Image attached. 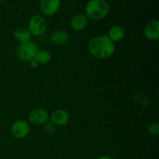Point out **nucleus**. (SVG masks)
<instances>
[{
	"label": "nucleus",
	"instance_id": "nucleus-1",
	"mask_svg": "<svg viewBox=\"0 0 159 159\" xmlns=\"http://www.w3.org/2000/svg\"><path fill=\"white\" fill-rule=\"evenodd\" d=\"M88 49L93 57L103 60L113 55L115 52V44L107 35H99L89 41Z\"/></svg>",
	"mask_w": 159,
	"mask_h": 159
},
{
	"label": "nucleus",
	"instance_id": "nucleus-9",
	"mask_svg": "<svg viewBox=\"0 0 159 159\" xmlns=\"http://www.w3.org/2000/svg\"><path fill=\"white\" fill-rule=\"evenodd\" d=\"M144 37L150 40H158L159 39V22L153 20L145 26L144 30Z\"/></svg>",
	"mask_w": 159,
	"mask_h": 159
},
{
	"label": "nucleus",
	"instance_id": "nucleus-17",
	"mask_svg": "<svg viewBox=\"0 0 159 159\" xmlns=\"http://www.w3.org/2000/svg\"><path fill=\"white\" fill-rule=\"evenodd\" d=\"M29 63H30V67L32 68H37L39 67V65H39L38 62H37L34 58L31 59V60L29 61Z\"/></svg>",
	"mask_w": 159,
	"mask_h": 159
},
{
	"label": "nucleus",
	"instance_id": "nucleus-7",
	"mask_svg": "<svg viewBox=\"0 0 159 159\" xmlns=\"http://www.w3.org/2000/svg\"><path fill=\"white\" fill-rule=\"evenodd\" d=\"M61 0H40V9L43 15L52 16L59 10Z\"/></svg>",
	"mask_w": 159,
	"mask_h": 159
},
{
	"label": "nucleus",
	"instance_id": "nucleus-4",
	"mask_svg": "<svg viewBox=\"0 0 159 159\" xmlns=\"http://www.w3.org/2000/svg\"><path fill=\"white\" fill-rule=\"evenodd\" d=\"M28 30L32 36H40L47 30V21L41 15L33 16L28 23Z\"/></svg>",
	"mask_w": 159,
	"mask_h": 159
},
{
	"label": "nucleus",
	"instance_id": "nucleus-16",
	"mask_svg": "<svg viewBox=\"0 0 159 159\" xmlns=\"http://www.w3.org/2000/svg\"><path fill=\"white\" fill-rule=\"evenodd\" d=\"M148 132L151 135H158L159 133V124L158 123H153V124H151L148 127Z\"/></svg>",
	"mask_w": 159,
	"mask_h": 159
},
{
	"label": "nucleus",
	"instance_id": "nucleus-14",
	"mask_svg": "<svg viewBox=\"0 0 159 159\" xmlns=\"http://www.w3.org/2000/svg\"><path fill=\"white\" fill-rule=\"evenodd\" d=\"M51 58L52 56L51 52L47 50H38L34 57V59L38 62L39 65H46L51 61Z\"/></svg>",
	"mask_w": 159,
	"mask_h": 159
},
{
	"label": "nucleus",
	"instance_id": "nucleus-6",
	"mask_svg": "<svg viewBox=\"0 0 159 159\" xmlns=\"http://www.w3.org/2000/svg\"><path fill=\"white\" fill-rule=\"evenodd\" d=\"M30 129V125L26 121L19 120L12 124L11 131L12 135L16 138H23L29 134Z\"/></svg>",
	"mask_w": 159,
	"mask_h": 159
},
{
	"label": "nucleus",
	"instance_id": "nucleus-15",
	"mask_svg": "<svg viewBox=\"0 0 159 159\" xmlns=\"http://www.w3.org/2000/svg\"><path fill=\"white\" fill-rule=\"evenodd\" d=\"M43 130L45 133L48 135H52L55 133V126L52 123L47 122L46 124H43Z\"/></svg>",
	"mask_w": 159,
	"mask_h": 159
},
{
	"label": "nucleus",
	"instance_id": "nucleus-18",
	"mask_svg": "<svg viewBox=\"0 0 159 159\" xmlns=\"http://www.w3.org/2000/svg\"><path fill=\"white\" fill-rule=\"evenodd\" d=\"M97 159H113V158L110 156H107V155H104V156L99 157V158H98Z\"/></svg>",
	"mask_w": 159,
	"mask_h": 159
},
{
	"label": "nucleus",
	"instance_id": "nucleus-11",
	"mask_svg": "<svg viewBox=\"0 0 159 159\" xmlns=\"http://www.w3.org/2000/svg\"><path fill=\"white\" fill-rule=\"evenodd\" d=\"M125 36V30L119 25L112 26L108 32L107 37L113 42H119L124 39Z\"/></svg>",
	"mask_w": 159,
	"mask_h": 159
},
{
	"label": "nucleus",
	"instance_id": "nucleus-12",
	"mask_svg": "<svg viewBox=\"0 0 159 159\" xmlns=\"http://www.w3.org/2000/svg\"><path fill=\"white\" fill-rule=\"evenodd\" d=\"M13 37L16 40L20 41V43H24L31 40L32 34L29 31L27 28L18 27L15 29L13 32Z\"/></svg>",
	"mask_w": 159,
	"mask_h": 159
},
{
	"label": "nucleus",
	"instance_id": "nucleus-13",
	"mask_svg": "<svg viewBox=\"0 0 159 159\" xmlns=\"http://www.w3.org/2000/svg\"><path fill=\"white\" fill-rule=\"evenodd\" d=\"M69 39V35L64 30H57L51 34V40L57 45H62L66 43Z\"/></svg>",
	"mask_w": 159,
	"mask_h": 159
},
{
	"label": "nucleus",
	"instance_id": "nucleus-19",
	"mask_svg": "<svg viewBox=\"0 0 159 159\" xmlns=\"http://www.w3.org/2000/svg\"><path fill=\"white\" fill-rule=\"evenodd\" d=\"M2 0H0V2H2Z\"/></svg>",
	"mask_w": 159,
	"mask_h": 159
},
{
	"label": "nucleus",
	"instance_id": "nucleus-2",
	"mask_svg": "<svg viewBox=\"0 0 159 159\" xmlns=\"http://www.w3.org/2000/svg\"><path fill=\"white\" fill-rule=\"evenodd\" d=\"M85 16L92 20H101L110 12V6L105 0H90L85 6Z\"/></svg>",
	"mask_w": 159,
	"mask_h": 159
},
{
	"label": "nucleus",
	"instance_id": "nucleus-5",
	"mask_svg": "<svg viewBox=\"0 0 159 159\" xmlns=\"http://www.w3.org/2000/svg\"><path fill=\"white\" fill-rule=\"evenodd\" d=\"M49 114L43 108H36L31 110L28 114V120L33 125H43L48 122Z\"/></svg>",
	"mask_w": 159,
	"mask_h": 159
},
{
	"label": "nucleus",
	"instance_id": "nucleus-3",
	"mask_svg": "<svg viewBox=\"0 0 159 159\" xmlns=\"http://www.w3.org/2000/svg\"><path fill=\"white\" fill-rule=\"evenodd\" d=\"M38 51L37 44L34 42L30 41L21 43L17 48V56L22 61L29 62L31 59L34 58Z\"/></svg>",
	"mask_w": 159,
	"mask_h": 159
},
{
	"label": "nucleus",
	"instance_id": "nucleus-10",
	"mask_svg": "<svg viewBox=\"0 0 159 159\" xmlns=\"http://www.w3.org/2000/svg\"><path fill=\"white\" fill-rule=\"evenodd\" d=\"M88 24V18L84 14H77L71 18L70 26L74 30L81 31L85 29Z\"/></svg>",
	"mask_w": 159,
	"mask_h": 159
},
{
	"label": "nucleus",
	"instance_id": "nucleus-8",
	"mask_svg": "<svg viewBox=\"0 0 159 159\" xmlns=\"http://www.w3.org/2000/svg\"><path fill=\"white\" fill-rule=\"evenodd\" d=\"M51 120V123H52L54 126H65L69 122L70 115L65 110L58 109L53 112L49 116Z\"/></svg>",
	"mask_w": 159,
	"mask_h": 159
}]
</instances>
